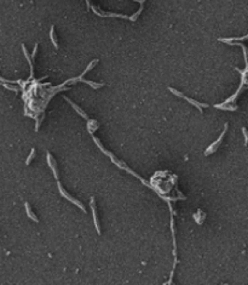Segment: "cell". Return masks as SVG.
<instances>
[{
	"label": "cell",
	"instance_id": "11",
	"mask_svg": "<svg viewBox=\"0 0 248 285\" xmlns=\"http://www.w3.org/2000/svg\"><path fill=\"white\" fill-rule=\"evenodd\" d=\"M93 141L96 142V144H97V146L99 147V149H100V151H102V152H103L104 154H107V153H108V151H107V149H104V147H103V146L100 144V142L98 141V138H97V137H93Z\"/></svg>",
	"mask_w": 248,
	"mask_h": 285
},
{
	"label": "cell",
	"instance_id": "7",
	"mask_svg": "<svg viewBox=\"0 0 248 285\" xmlns=\"http://www.w3.org/2000/svg\"><path fill=\"white\" fill-rule=\"evenodd\" d=\"M24 206H26V211H27V215L29 216V219H31L33 221H35V222H39V220H38V217L35 216V214L31 211V205H29V203H27L26 201V204H24Z\"/></svg>",
	"mask_w": 248,
	"mask_h": 285
},
{
	"label": "cell",
	"instance_id": "3",
	"mask_svg": "<svg viewBox=\"0 0 248 285\" xmlns=\"http://www.w3.org/2000/svg\"><path fill=\"white\" fill-rule=\"evenodd\" d=\"M90 206H91V210H92V216H93V221H94V227H96V231L98 234H100V226H99V221H98V216H97V208H96V200L94 198L91 197V201H90Z\"/></svg>",
	"mask_w": 248,
	"mask_h": 285
},
{
	"label": "cell",
	"instance_id": "6",
	"mask_svg": "<svg viewBox=\"0 0 248 285\" xmlns=\"http://www.w3.org/2000/svg\"><path fill=\"white\" fill-rule=\"evenodd\" d=\"M183 98H184V99H186L189 103L194 104V106H195L197 109H200V112H201V113H202V108H207V107H208V104H207V103H199V102H196L195 99H192V98H190V97H186L185 95L183 96Z\"/></svg>",
	"mask_w": 248,
	"mask_h": 285
},
{
	"label": "cell",
	"instance_id": "8",
	"mask_svg": "<svg viewBox=\"0 0 248 285\" xmlns=\"http://www.w3.org/2000/svg\"><path fill=\"white\" fill-rule=\"evenodd\" d=\"M22 49H23V54H24V56H26V58H27V61H28V63H29V66H31V78L34 75V70H33V61H31V56L28 55V51H27V49H26V46L24 45H22Z\"/></svg>",
	"mask_w": 248,
	"mask_h": 285
},
{
	"label": "cell",
	"instance_id": "4",
	"mask_svg": "<svg viewBox=\"0 0 248 285\" xmlns=\"http://www.w3.org/2000/svg\"><path fill=\"white\" fill-rule=\"evenodd\" d=\"M47 165L51 167L52 172H53V176L56 180H58V170H57V165H56V161L53 160L52 156L50 152H47Z\"/></svg>",
	"mask_w": 248,
	"mask_h": 285
},
{
	"label": "cell",
	"instance_id": "16",
	"mask_svg": "<svg viewBox=\"0 0 248 285\" xmlns=\"http://www.w3.org/2000/svg\"><path fill=\"white\" fill-rule=\"evenodd\" d=\"M242 132H243V136H245V142H246V144H247V130H246V127H242Z\"/></svg>",
	"mask_w": 248,
	"mask_h": 285
},
{
	"label": "cell",
	"instance_id": "2",
	"mask_svg": "<svg viewBox=\"0 0 248 285\" xmlns=\"http://www.w3.org/2000/svg\"><path fill=\"white\" fill-rule=\"evenodd\" d=\"M226 129H228V124H225V126H224V130H223V132H221V135L219 136V138H218L216 142H213L207 149H206V152H205V156H208V154H212V153H214L216 152V149L218 148V146L220 144V142H221V140H223V137H224V135H225V132H226Z\"/></svg>",
	"mask_w": 248,
	"mask_h": 285
},
{
	"label": "cell",
	"instance_id": "5",
	"mask_svg": "<svg viewBox=\"0 0 248 285\" xmlns=\"http://www.w3.org/2000/svg\"><path fill=\"white\" fill-rule=\"evenodd\" d=\"M64 99H67V101H68V102L71 104V107H73V108H74V109H75V111H76V112H78V113H79V114H80V115L84 118V119H86V120H89V119H90V118H89V115H87V114H86V113H85V112H84V111H82V109H81V108H80L78 104H75L74 102H71V101H70L68 97H64Z\"/></svg>",
	"mask_w": 248,
	"mask_h": 285
},
{
	"label": "cell",
	"instance_id": "15",
	"mask_svg": "<svg viewBox=\"0 0 248 285\" xmlns=\"http://www.w3.org/2000/svg\"><path fill=\"white\" fill-rule=\"evenodd\" d=\"M168 90H170L172 94H174L176 96H178V97H183V96H184V94H182V92L177 91V90H176V89H173V88H168Z\"/></svg>",
	"mask_w": 248,
	"mask_h": 285
},
{
	"label": "cell",
	"instance_id": "14",
	"mask_svg": "<svg viewBox=\"0 0 248 285\" xmlns=\"http://www.w3.org/2000/svg\"><path fill=\"white\" fill-rule=\"evenodd\" d=\"M2 85H4V88H6V89H9V90H11V91H15V92H17L20 89L18 88H13V86H11V85H9V84H6V83H2Z\"/></svg>",
	"mask_w": 248,
	"mask_h": 285
},
{
	"label": "cell",
	"instance_id": "17",
	"mask_svg": "<svg viewBox=\"0 0 248 285\" xmlns=\"http://www.w3.org/2000/svg\"><path fill=\"white\" fill-rule=\"evenodd\" d=\"M36 51H38V44H35V46H34V50H33V56H31V58H34V57H35V55H36Z\"/></svg>",
	"mask_w": 248,
	"mask_h": 285
},
{
	"label": "cell",
	"instance_id": "10",
	"mask_svg": "<svg viewBox=\"0 0 248 285\" xmlns=\"http://www.w3.org/2000/svg\"><path fill=\"white\" fill-rule=\"evenodd\" d=\"M79 81L86 83L87 85H90V86L93 88L94 90H97V89H99V88H102V86H103V84H100V83H93V81H90V80H79Z\"/></svg>",
	"mask_w": 248,
	"mask_h": 285
},
{
	"label": "cell",
	"instance_id": "1",
	"mask_svg": "<svg viewBox=\"0 0 248 285\" xmlns=\"http://www.w3.org/2000/svg\"><path fill=\"white\" fill-rule=\"evenodd\" d=\"M57 187H58V190H60V193L62 194V197H64V198H65L67 200H69L70 203H73V204H75V205H76V206H78V208L80 209V210H82L84 212L86 211V210H85V206H84V205H82V204H81V203H80L79 200H76L75 198H73V197H71L70 194H68V193H67L65 190L63 189L62 185H61V182H60L58 180H57Z\"/></svg>",
	"mask_w": 248,
	"mask_h": 285
},
{
	"label": "cell",
	"instance_id": "12",
	"mask_svg": "<svg viewBox=\"0 0 248 285\" xmlns=\"http://www.w3.org/2000/svg\"><path fill=\"white\" fill-rule=\"evenodd\" d=\"M34 156H35V148H33L31 152V154L28 156V158H27V160H26V165H29L31 164V161L34 159Z\"/></svg>",
	"mask_w": 248,
	"mask_h": 285
},
{
	"label": "cell",
	"instance_id": "9",
	"mask_svg": "<svg viewBox=\"0 0 248 285\" xmlns=\"http://www.w3.org/2000/svg\"><path fill=\"white\" fill-rule=\"evenodd\" d=\"M50 38H51V41H52L53 46H55L56 49H58V43H57L56 35H55V27H53V26L51 27V32H50Z\"/></svg>",
	"mask_w": 248,
	"mask_h": 285
},
{
	"label": "cell",
	"instance_id": "13",
	"mask_svg": "<svg viewBox=\"0 0 248 285\" xmlns=\"http://www.w3.org/2000/svg\"><path fill=\"white\" fill-rule=\"evenodd\" d=\"M142 11H143V6H142V7H140V9L138 10V12H136V13H134L133 16H131V17H129V20H131L132 22H134V21L137 20V17H138V16H139V15L142 13Z\"/></svg>",
	"mask_w": 248,
	"mask_h": 285
}]
</instances>
